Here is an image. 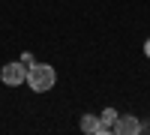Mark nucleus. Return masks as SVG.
I'll list each match as a JSON object with an SVG mask.
<instances>
[{"label":"nucleus","instance_id":"f257e3e1","mask_svg":"<svg viewBox=\"0 0 150 135\" xmlns=\"http://www.w3.org/2000/svg\"><path fill=\"white\" fill-rule=\"evenodd\" d=\"M54 81H57L54 66H48V63H30L27 66V87L33 93H48L54 87Z\"/></svg>","mask_w":150,"mask_h":135},{"label":"nucleus","instance_id":"f03ea898","mask_svg":"<svg viewBox=\"0 0 150 135\" xmlns=\"http://www.w3.org/2000/svg\"><path fill=\"white\" fill-rule=\"evenodd\" d=\"M0 81L6 84V87H18V84L27 81V69H24V63H6L3 69H0Z\"/></svg>","mask_w":150,"mask_h":135},{"label":"nucleus","instance_id":"7ed1b4c3","mask_svg":"<svg viewBox=\"0 0 150 135\" xmlns=\"http://www.w3.org/2000/svg\"><path fill=\"white\" fill-rule=\"evenodd\" d=\"M141 129L144 126H141V120L135 114H117L114 126H111V132H117V135H138Z\"/></svg>","mask_w":150,"mask_h":135},{"label":"nucleus","instance_id":"20e7f679","mask_svg":"<svg viewBox=\"0 0 150 135\" xmlns=\"http://www.w3.org/2000/svg\"><path fill=\"white\" fill-rule=\"evenodd\" d=\"M81 132H87V135H105L96 114H84V117H81Z\"/></svg>","mask_w":150,"mask_h":135},{"label":"nucleus","instance_id":"39448f33","mask_svg":"<svg viewBox=\"0 0 150 135\" xmlns=\"http://www.w3.org/2000/svg\"><path fill=\"white\" fill-rule=\"evenodd\" d=\"M114 120H117V111H114V108H105V111L99 114V123H102V132H111Z\"/></svg>","mask_w":150,"mask_h":135},{"label":"nucleus","instance_id":"423d86ee","mask_svg":"<svg viewBox=\"0 0 150 135\" xmlns=\"http://www.w3.org/2000/svg\"><path fill=\"white\" fill-rule=\"evenodd\" d=\"M144 54H147V60H150V39L144 42Z\"/></svg>","mask_w":150,"mask_h":135}]
</instances>
